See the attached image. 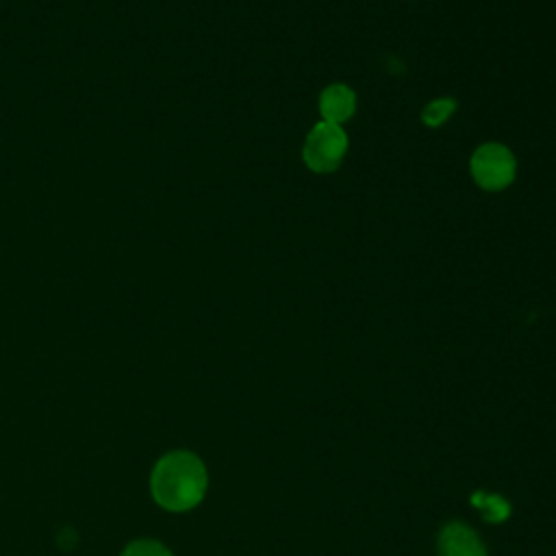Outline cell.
<instances>
[{
  "instance_id": "obj_1",
  "label": "cell",
  "mask_w": 556,
  "mask_h": 556,
  "mask_svg": "<svg viewBox=\"0 0 556 556\" xmlns=\"http://www.w3.org/2000/svg\"><path fill=\"white\" fill-rule=\"evenodd\" d=\"M208 476L204 463L185 450L165 454L152 469L150 489L156 504L180 513L198 506L206 493Z\"/></svg>"
},
{
  "instance_id": "obj_2",
  "label": "cell",
  "mask_w": 556,
  "mask_h": 556,
  "mask_svg": "<svg viewBox=\"0 0 556 556\" xmlns=\"http://www.w3.org/2000/svg\"><path fill=\"white\" fill-rule=\"evenodd\" d=\"M473 182L484 191H502L513 185L517 176V159L504 143L489 141L476 148L469 161Z\"/></svg>"
},
{
  "instance_id": "obj_3",
  "label": "cell",
  "mask_w": 556,
  "mask_h": 556,
  "mask_svg": "<svg viewBox=\"0 0 556 556\" xmlns=\"http://www.w3.org/2000/svg\"><path fill=\"white\" fill-rule=\"evenodd\" d=\"M348 143V135L341 126L319 122L308 130L304 139L302 161L315 174H330L343 163Z\"/></svg>"
},
{
  "instance_id": "obj_4",
  "label": "cell",
  "mask_w": 556,
  "mask_h": 556,
  "mask_svg": "<svg viewBox=\"0 0 556 556\" xmlns=\"http://www.w3.org/2000/svg\"><path fill=\"white\" fill-rule=\"evenodd\" d=\"M437 552L439 556H486L480 536L460 521H452L441 530Z\"/></svg>"
},
{
  "instance_id": "obj_5",
  "label": "cell",
  "mask_w": 556,
  "mask_h": 556,
  "mask_svg": "<svg viewBox=\"0 0 556 556\" xmlns=\"http://www.w3.org/2000/svg\"><path fill=\"white\" fill-rule=\"evenodd\" d=\"M319 113H321V122H328V124L341 126L343 122H348L356 113L354 89L343 83L328 85L319 93Z\"/></svg>"
},
{
  "instance_id": "obj_6",
  "label": "cell",
  "mask_w": 556,
  "mask_h": 556,
  "mask_svg": "<svg viewBox=\"0 0 556 556\" xmlns=\"http://www.w3.org/2000/svg\"><path fill=\"white\" fill-rule=\"evenodd\" d=\"M456 111V100L454 98H437L432 102L426 104V109L421 111V122L430 128H437L441 124H445Z\"/></svg>"
},
{
  "instance_id": "obj_7",
  "label": "cell",
  "mask_w": 556,
  "mask_h": 556,
  "mask_svg": "<svg viewBox=\"0 0 556 556\" xmlns=\"http://www.w3.org/2000/svg\"><path fill=\"white\" fill-rule=\"evenodd\" d=\"M122 556H172V552L161 545L159 541H152V539H139V541H132L124 552Z\"/></svg>"
}]
</instances>
